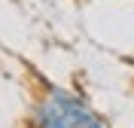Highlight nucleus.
I'll list each match as a JSON object with an SVG mask.
<instances>
[{
  "label": "nucleus",
  "instance_id": "f257e3e1",
  "mask_svg": "<svg viewBox=\"0 0 134 128\" xmlns=\"http://www.w3.org/2000/svg\"><path fill=\"white\" fill-rule=\"evenodd\" d=\"M34 128H110L107 119L94 113L79 94L67 88H46V98L34 104Z\"/></svg>",
  "mask_w": 134,
  "mask_h": 128
}]
</instances>
